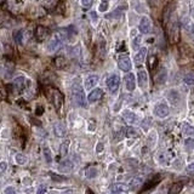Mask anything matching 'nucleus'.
<instances>
[{
    "instance_id": "7c9ffc66",
    "label": "nucleus",
    "mask_w": 194,
    "mask_h": 194,
    "mask_svg": "<svg viewBox=\"0 0 194 194\" xmlns=\"http://www.w3.org/2000/svg\"><path fill=\"white\" fill-rule=\"evenodd\" d=\"M142 181H143V180H142V177H140V178H138V177H135V178H134V180L131 181V186H134V187H136L137 184H140V183H142Z\"/></svg>"
},
{
    "instance_id": "20e7f679",
    "label": "nucleus",
    "mask_w": 194,
    "mask_h": 194,
    "mask_svg": "<svg viewBox=\"0 0 194 194\" xmlns=\"http://www.w3.org/2000/svg\"><path fill=\"white\" fill-rule=\"evenodd\" d=\"M118 67L124 71V72H129L132 68V64H131V59L129 58L127 56H121L118 59Z\"/></svg>"
},
{
    "instance_id": "f03ea898",
    "label": "nucleus",
    "mask_w": 194,
    "mask_h": 194,
    "mask_svg": "<svg viewBox=\"0 0 194 194\" xmlns=\"http://www.w3.org/2000/svg\"><path fill=\"white\" fill-rule=\"evenodd\" d=\"M119 86H120V78H119V75L112 74V75L107 79V87H108V90H109L112 93H114V92L118 91Z\"/></svg>"
},
{
    "instance_id": "f704fd0d",
    "label": "nucleus",
    "mask_w": 194,
    "mask_h": 194,
    "mask_svg": "<svg viewBox=\"0 0 194 194\" xmlns=\"http://www.w3.org/2000/svg\"><path fill=\"white\" fill-rule=\"evenodd\" d=\"M107 9H108V3H107V2H103V3L100 5V11H101V12H105V11H107Z\"/></svg>"
},
{
    "instance_id": "423d86ee",
    "label": "nucleus",
    "mask_w": 194,
    "mask_h": 194,
    "mask_svg": "<svg viewBox=\"0 0 194 194\" xmlns=\"http://www.w3.org/2000/svg\"><path fill=\"white\" fill-rule=\"evenodd\" d=\"M138 27H140V30L142 32V33H144V34L150 33V32H152V21H150V18L142 17Z\"/></svg>"
},
{
    "instance_id": "1a4fd4ad",
    "label": "nucleus",
    "mask_w": 194,
    "mask_h": 194,
    "mask_svg": "<svg viewBox=\"0 0 194 194\" xmlns=\"http://www.w3.org/2000/svg\"><path fill=\"white\" fill-rule=\"evenodd\" d=\"M125 86L129 91H134L136 87V80H135V75L132 73H129L125 77Z\"/></svg>"
},
{
    "instance_id": "39448f33",
    "label": "nucleus",
    "mask_w": 194,
    "mask_h": 194,
    "mask_svg": "<svg viewBox=\"0 0 194 194\" xmlns=\"http://www.w3.org/2000/svg\"><path fill=\"white\" fill-rule=\"evenodd\" d=\"M52 103H53V106H55V108H56L57 111L61 109L62 103H63V96H62V93H61L58 90H56V89L52 90Z\"/></svg>"
},
{
    "instance_id": "9b49d317",
    "label": "nucleus",
    "mask_w": 194,
    "mask_h": 194,
    "mask_svg": "<svg viewBox=\"0 0 194 194\" xmlns=\"http://www.w3.org/2000/svg\"><path fill=\"white\" fill-rule=\"evenodd\" d=\"M99 80H100V77L97 75V74H92V75L87 77L86 80H85V89L86 90H90V89L95 87L96 84L99 83Z\"/></svg>"
},
{
    "instance_id": "f257e3e1",
    "label": "nucleus",
    "mask_w": 194,
    "mask_h": 194,
    "mask_svg": "<svg viewBox=\"0 0 194 194\" xmlns=\"http://www.w3.org/2000/svg\"><path fill=\"white\" fill-rule=\"evenodd\" d=\"M72 95H73V100L74 102L80 106V107H86V100H85V93H84V90L81 89L80 84L78 83H74L73 86H72Z\"/></svg>"
},
{
    "instance_id": "c9c22d12",
    "label": "nucleus",
    "mask_w": 194,
    "mask_h": 194,
    "mask_svg": "<svg viewBox=\"0 0 194 194\" xmlns=\"http://www.w3.org/2000/svg\"><path fill=\"white\" fill-rule=\"evenodd\" d=\"M6 168H8V164L5 163V161H3V163H0V175H2L3 172H5Z\"/></svg>"
},
{
    "instance_id": "6e6552de",
    "label": "nucleus",
    "mask_w": 194,
    "mask_h": 194,
    "mask_svg": "<svg viewBox=\"0 0 194 194\" xmlns=\"http://www.w3.org/2000/svg\"><path fill=\"white\" fill-rule=\"evenodd\" d=\"M102 95H103V91H102L101 89H95V90H92V91L89 93V96H87V101H89L90 103H93V102H96V101H99L101 97H102Z\"/></svg>"
},
{
    "instance_id": "ea45409f",
    "label": "nucleus",
    "mask_w": 194,
    "mask_h": 194,
    "mask_svg": "<svg viewBox=\"0 0 194 194\" xmlns=\"http://www.w3.org/2000/svg\"><path fill=\"white\" fill-rule=\"evenodd\" d=\"M103 149V144L102 143H99L97 144V152H100V150H102Z\"/></svg>"
},
{
    "instance_id": "5701e85b",
    "label": "nucleus",
    "mask_w": 194,
    "mask_h": 194,
    "mask_svg": "<svg viewBox=\"0 0 194 194\" xmlns=\"http://www.w3.org/2000/svg\"><path fill=\"white\" fill-rule=\"evenodd\" d=\"M182 187H183V184H182V183H180V182L174 183V184H172V187H171V189H170V192H169V194H178V193L181 192Z\"/></svg>"
},
{
    "instance_id": "79ce46f5",
    "label": "nucleus",
    "mask_w": 194,
    "mask_h": 194,
    "mask_svg": "<svg viewBox=\"0 0 194 194\" xmlns=\"http://www.w3.org/2000/svg\"><path fill=\"white\" fill-rule=\"evenodd\" d=\"M190 16H192V17H194V8L192 9V12H190Z\"/></svg>"
},
{
    "instance_id": "a878e982",
    "label": "nucleus",
    "mask_w": 194,
    "mask_h": 194,
    "mask_svg": "<svg viewBox=\"0 0 194 194\" xmlns=\"http://www.w3.org/2000/svg\"><path fill=\"white\" fill-rule=\"evenodd\" d=\"M158 62V59H156V57L155 56H150L149 57V61H148V64H149V68L150 69H153L154 68V64ZM148 64H147V66H148Z\"/></svg>"
},
{
    "instance_id": "37998d69",
    "label": "nucleus",
    "mask_w": 194,
    "mask_h": 194,
    "mask_svg": "<svg viewBox=\"0 0 194 194\" xmlns=\"http://www.w3.org/2000/svg\"><path fill=\"white\" fill-rule=\"evenodd\" d=\"M112 194H123V192H113Z\"/></svg>"
},
{
    "instance_id": "473e14b6",
    "label": "nucleus",
    "mask_w": 194,
    "mask_h": 194,
    "mask_svg": "<svg viewBox=\"0 0 194 194\" xmlns=\"http://www.w3.org/2000/svg\"><path fill=\"white\" fill-rule=\"evenodd\" d=\"M113 188H114V189H117V190H119V192H120V190H126V189H127V187H124V186H123V183H117Z\"/></svg>"
},
{
    "instance_id": "c85d7f7f",
    "label": "nucleus",
    "mask_w": 194,
    "mask_h": 194,
    "mask_svg": "<svg viewBox=\"0 0 194 194\" xmlns=\"http://www.w3.org/2000/svg\"><path fill=\"white\" fill-rule=\"evenodd\" d=\"M193 147H194V140L188 138V140L186 141V148H187L188 150H192V149H193Z\"/></svg>"
},
{
    "instance_id": "6ab92c4d",
    "label": "nucleus",
    "mask_w": 194,
    "mask_h": 194,
    "mask_svg": "<svg viewBox=\"0 0 194 194\" xmlns=\"http://www.w3.org/2000/svg\"><path fill=\"white\" fill-rule=\"evenodd\" d=\"M126 136L129 137V138H136V137H138V131L136 130L135 127H127L126 129Z\"/></svg>"
},
{
    "instance_id": "4468645a",
    "label": "nucleus",
    "mask_w": 194,
    "mask_h": 194,
    "mask_svg": "<svg viewBox=\"0 0 194 194\" xmlns=\"http://www.w3.org/2000/svg\"><path fill=\"white\" fill-rule=\"evenodd\" d=\"M74 169V163L72 160H63L62 163H61V165H59V170L62 171V172H68V171H72Z\"/></svg>"
},
{
    "instance_id": "9d476101",
    "label": "nucleus",
    "mask_w": 194,
    "mask_h": 194,
    "mask_svg": "<svg viewBox=\"0 0 194 194\" xmlns=\"http://www.w3.org/2000/svg\"><path fill=\"white\" fill-rule=\"evenodd\" d=\"M166 78H168V71L165 68H160L155 75V83L159 85H163V84H165Z\"/></svg>"
},
{
    "instance_id": "a18cd8bd",
    "label": "nucleus",
    "mask_w": 194,
    "mask_h": 194,
    "mask_svg": "<svg viewBox=\"0 0 194 194\" xmlns=\"http://www.w3.org/2000/svg\"><path fill=\"white\" fill-rule=\"evenodd\" d=\"M0 72H2V64H0Z\"/></svg>"
},
{
    "instance_id": "c756f323",
    "label": "nucleus",
    "mask_w": 194,
    "mask_h": 194,
    "mask_svg": "<svg viewBox=\"0 0 194 194\" xmlns=\"http://www.w3.org/2000/svg\"><path fill=\"white\" fill-rule=\"evenodd\" d=\"M186 171H187V174H189V175H194V161H193V163H190V164L186 168Z\"/></svg>"
},
{
    "instance_id": "c03bdc74",
    "label": "nucleus",
    "mask_w": 194,
    "mask_h": 194,
    "mask_svg": "<svg viewBox=\"0 0 194 194\" xmlns=\"http://www.w3.org/2000/svg\"><path fill=\"white\" fill-rule=\"evenodd\" d=\"M192 32L194 33V24H192Z\"/></svg>"
},
{
    "instance_id": "2eb2a0df",
    "label": "nucleus",
    "mask_w": 194,
    "mask_h": 194,
    "mask_svg": "<svg viewBox=\"0 0 194 194\" xmlns=\"http://www.w3.org/2000/svg\"><path fill=\"white\" fill-rule=\"evenodd\" d=\"M146 57H147V49H146V47H142V49L137 52V55L135 56V62H136L137 66H141V64L144 62Z\"/></svg>"
},
{
    "instance_id": "412c9836",
    "label": "nucleus",
    "mask_w": 194,
    "mask_h": 194,
    "mask_svg": "<svg viewBox=\"0 0 194 194\" xmlns=\"http://www.w3.org/2000/svg\"><path fill=\"white\" fill-rule=\"evenodd\" d=\"M183 81H184V84H187V85H194V72H188V73L184 75Z\"/></svg>"
},
{
    "instance_id": "2f4dec72",
    "label": "nucleus",
    "mask_w": 194,
    "mask_h": 194,
    "mask_svg": "<svg viewBox=\"0 0 194 194\" xmlns=\"http://www.w3.org/2000/svg\"><path fill=\"white\" fill-rule=\"evenodd\" d=\"M46 189H47V187H46L45 184H41V186L38 188L37 194H45V193H46Z\"/></svg>"
},
{
    "instance_id": "bb28decb",
    "label": "nucleus",
    "mask_w": 194,
    "mask_h": 194,
    "mask_svg": "<svg viewBox=\"0 0 194 194\" xmlns=\"http://www.w3.org/2000/svg\"><path fill=\"white\" fill-rule=\"evenodd\" d=\"M16 161H17L20 165H23V164L26 163V156L22 155V154H17V155H16Z\"/></svg>"
},
{
    "instance_id": "b1692460",
    "label": "nucleus",
    "mask_w": 194,
    "mask_h": 194,
    "mask_svg": "<svg viewBox=\"0 0 194 194\" xmlns=\"http://www.w3.org/2000/svg\"><path fill=\"white\" fill-rule=\"evenodd\" d=\"M24 78L23 77H20V78H17L16 80H15V86L20 90V91H22L23 90V87H24Z\"/></svg>"
},
{
    "instance_id": "72a5a7b5",
    "label": "nucleus",
    "mask_w": 194,
    "mask_h": 194,
    "mask_svg": "<svg viewBox=\"0 0 194 194\" xmlns=\"http://www.w3.org/2000/svg\"><path fill=\"white\" fill-rule=\"evenodd\" d=\"M81 3L84 5V8H90L93 4V0H81Z\"/></svg>"
},
{
    "instance_id": "4c0bfd02",
    "label": "nucleus",
    "mask_w": 194,
    "mask_h": 194,
    "mask_svg": "<svg viewBox=\"0 0 194 194\" xmlns=\"http://www.w3.org/2000/svg\"><path fill=\"white\" fill-rule=\"evenodd\" d=\"M5 194H16V192H15V189L12 187H8L5 189Z\"/></svg>"
},
{
    "instance_id": "0eeeda50",
    "label": "nucleus",
    "mask_w": 194,
    "mask_h": 194,
    "mask_svg": "<svg viewBox=\"0 0 194 194\" xmlns=\"http://www.w3.org/2000/svg\"><path fill=\"white\" fill-rule=\"evenodd\" d=\"M63 43V40L55 33V35L51 38V40H50V43H49V51H51V52H53V51H56L57 49H59V46H61V44Z\"/></svg>"
},
{
    "instance_id": "ddd939ff",
    "label": "nucleus",
    "mask_w": 194,
    "mask_h": 194,
    "mask_svg": "<svg viewBox=\"0 0 194 194\" xmlns=\"http://www.w3.org/2000/svg\"><path fill=\"white\" fill-rule=\"evenodd\" d=\"M123 118L127 124H135L137 121V115L131 111H125L123 113Z\"/></svg>"
},
{
    "instance_id": "f3484780",
    "label": "nucleus",
    "mask_w": 194,
    "mask_h": 194,
    "mask_svg": "<svg viewBox=\"0 0 194 194\" xmlns=\"http://www.w3.org/2000/svg\"><path fill=\"white\" fill-rule=\"evenodd\" d=\"M148 81V74L146 71H140L138 72V85L143 87Z\"/></svg>"
},
{
    "instance_id": "cd10ccee",
    "label": "nucleus",
    "mask_w": 194,
    "mask_h": 194,
    "mask_svg": "<svg viewBox=\"0 0 194 194\" xmlns=\"http://www.w3.org/2000/svg\"><path fill=\"white\" fill-rule=\"evenodd\" d=\"M97 175V170L96 169H93V168H91V169H89L87 171H86V177H95Z\"/></svg>"
},
{
    "instance_id": "f8f14e48",
    "label": "nucleus",
    "mask_w": 194,
    "mask_h": 194,
    "mask_svg": "<svg viewBox=\"0 0 194 194\" xmlns=\"http://www.w3.org/2000/svg\"><path fill=\"white\" fill-rule=\"evenodd\" d=\"M35 35H37V39L39 41H43L49 35V29L46 27H44V26H39L37 28V30H35Z\"/></svg>"
},
{
    "instance_id": "7ed1b4c3",
    "label": "nucleus",
    "mask_w": 194,
    "mask_h": 194,
    "mask_svg": "<svg viewBox=\"0 0 194 194\" xmlns=\"http://www.w3.org/2000/svg\"><path fill=\"white\" fill-rule=\"evenodd\" d=\"M154 114L158 117V118H161V119H164L166 118L169 114H170V108L168 105L165 103H159L154 107Z\"/></svg>"
},
{
    "instance_id": "aec40b11",
    "label": "nucleus",
    "mask_w": 194,
    "mask_h": 194,
    "mask_svg": "<svg viewBox=\"0 0 194 194\" xmlns=\"http://www.w3.org/2000/svg\"><path fill=\"white\" fill-rule=\"evenodd\" d=\"M170 34H171V37H175L174 43L178 41V35H180V27H178V24L174 23V27H172V29L170 32Z\"/></svg>"
},
{
    "instance_id": "393cba45",
    "label": "nucleus",
    "mask_w": 194,
    "mask_h": 194,
    "mask_svg": "<svg viewBox=\"0 0 194 194\" xmlns=\"http://www.w3.org/2000/svg\"><path fill=\"white\" fill-rule=\"evenodd\" d=\"M15 41L17 44H22V30H16L15 32Z\"/></svg>"
},
{
    "instance_id": "e433bc0d",
    "label": "nucleus",
    "mask_w": 194,
    "mask_h": 194,
    "mask_svg": "<svg viewBox=\"0 0 194 194\" xmlns=\"http://www.w3.org/2000/svg\"><path fill=\"white\" fill-rule=\"evenodd\" d=\"M44 152H45V156H46V160H47L49 163H50V161H51V154H50V150H49L47 148H45V149H44Z\"/></svg>"
},
{
    "instance_id": "a19ab883",
    "label": "nucleus",
    "mask_w": 194,
    "mask_h": 194,
    "mask_svg": "<svg viewBox=\"0 0 194 194\" xmlns=\"http://www.w3.org/2000/svg\"><path fill=\"white\" fill-rule=\"evenodd\" d=\"M37 114H38V115L43 114V108H38V109H37Z\"/></svg>"
},
{
    "instance_id": "4be33fe9",
    "label": "nucleus",
    "mask_w": 194,
    "mask_h": 194,
    "mask_svg": "<svg viewBox=\"0 0 194 194\" xmlns=\"http://www.w3.org/2000/svg\"><path fill=\"white\" fill-rule=\"evenodd\" d=\"M68 147H69V141H64L61 147H59V154L61 156H66L67 153H68Z\"/></svg>"
},
{
    "instance_id": "a211bd4d",
    "label": "nucleus",
    "mask_w": 194,
    "mask_h": 194,
    "mask_svg": "<svg viewBox=\"0 0 194 194\" xmlns=\"http://www.w3.org/2000/svg\"><path fill=\"white\" fill-rule=\"evenodd\" d=\"M182 132L184 136H193L194 135V127L190 126L189 124H183L182 126Z\"/></svg>"
},
{
    "instance_id": "dca6fc26",
    "label": "nucleus",
    "mask_w": 194,
    "mask_h": 194,
    "mask_svg": "<svg viewBox=\"0 0 194 194\" xmlns=\"http://www.w3.org/2000/svg\"><path fill=\"white\" fill-rule=\"evenodd\" d=\"M53 131H55V135L57 137H63L66 135V127H64L63 124L61 123H56L55 126H53Z\"/></svg>"
},
{
    "instance_id": "58836bf2",
    "label": "nucleus",
    "mask_w": 194,
    "mask_h": 194,
    "mask_svg": "<svg viewBox=\"0 0 194 194\" xmlns=\"http://www.w3.org/2000/svg\"><path fill=\"white\" fill-rule=\"evenodd\" d=\"M51 177H52L53 180H56V181H57V180H58V181H63V180H66L64 177H59V176L57 177V176H55V174H51Z\"/></svg>"
}]
</instances>
